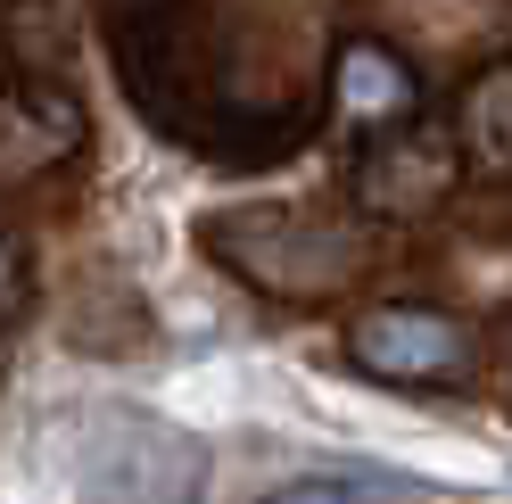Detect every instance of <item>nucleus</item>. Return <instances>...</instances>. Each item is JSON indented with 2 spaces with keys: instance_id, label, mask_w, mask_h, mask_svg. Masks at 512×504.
<instances>
[{
  "instance_id": "nucleus-3",
  "label": "nucleus",
  "mask_w": 512,
  "mask_h": 504,
  "mask_svg": "<svg viewBox=\"0 0 512 504\" xmlns=\"http://www.w3.org/2000/svg\"><path fill=\"white\" fill-rule=\"evenodd\" d=\"M347 348H356V364L380 372V381H455L471 364L463 323L438 314V306H372L364 323L347 331Z\"/></svg>"
},
{
  "instance_id": "nucleus-6",
  "label": "nucleus",
  "mask_w": 512,
  "mask_h": 504,
  "mask_svg": "<svg viewBox=\"0 0 512 504\" xmlns=\"http://www.w3.org/2000/svg\"><path fill=\"white\" fill-rule=\"evenodd\" d=\"M455 149L471 157V166H488V174H512V67H488V75L463 91Z\"/></svg>"
},
{
  "instance_id": "nucleus-5",
  "label": "nucleus",
  "mask_w": 512,
  "mask_h": 504,
  "mask_svg": "<svg viewBox=\"0 0 512 504\" xmlns=\"http://www.w3.org/2000/svg\"><path fill=\"white\" fill-rule=\"evenodd\" d=\"M339 108L356 124H372V133H389V124L413 116V67L380 42H347L339 50Z\"/></svg>"
},
{
  "instance_id": "nucleus-4",
  "label": "nucleus",
  "mask_w": 512,
  "mask_h": 504,
  "mask_svg": "<svg viewBox=\"0 0 512 504\" xmlns=\"http://www.w3.org/2000/svg\"><path fill=\"white\" fill-rule=\"evenodd\" d=\"M446 182H455V141H446V133H397L380 157H364L356 191L380 215H413V207H430Z\"/></svg>"
},
{
  "instance_id": "nucleus-1",
  "label": "nucleus",
  "mask_w": 512,
  "mask_h": 504,
  "mask_svg": "<svg viewBox=\"0 0 512 504\" xmlns=\"http://www.w3.org/2000/svg\"><path fill=\"white\" fill-rule=\"evenodd\" d=\"M215 248L248 281H265V290H298V298L339 290V281L356 273V232H331V224H314V215H281V207L223 215Z\"/></svg>"
},
{
  "instance_id": "nucleus-2",
  "label": "nucleus",
  "mask_w": 512,
  "mask_h": 504,
  "mask_svg": "<svg viewBox=\"0 0 512 504\" xmlns=\"http://www.w3.org/2000/svg\"><path fill=\"white\" fill-rule=\"evenodd\" d=\"M199 488V447L166 422H133L91 438V471H83V504H190Z\"/></svg>"
},
{
  "instance_id": "nucleus-7",
  "label": "nucleus",
  "mask_w": 512,
  "mask_h": 504,
  "mask_svg": "<svg viewBox=\"0 0 512 504\" xmlns=\"http://www.w3.org/2000/svg\"><path fill=\"white\" fill-rule=\"evenodd\" d=\"M17 314V257H9V240H0V323Z\"/></svg>"
}]
</instances>
